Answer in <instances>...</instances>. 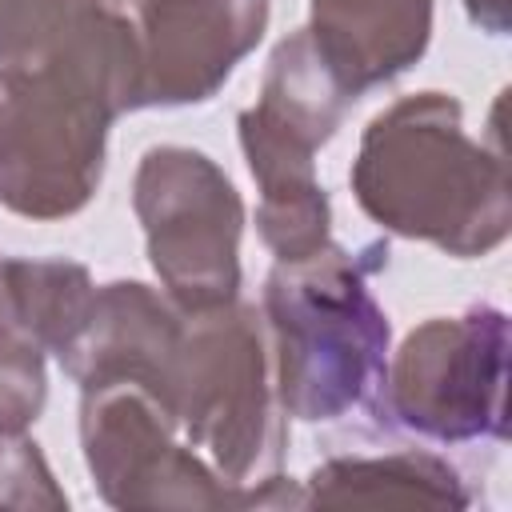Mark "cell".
<instances>
[{
	"label": "cell",
	"instance_id": "ba28073f",
	"mask_svg": "<svg viewBox=\"0 0 512 512\" xmlns=\"http://www.w3.org/2000/svg\"><path fill=\"white\" fill-rule=\"evenodd\" d=\"M428 24L432 0H312L308 36L336 76L364 92L424 52Z\"/></svg>",
	"mask_w": 512,
	"mask_h": 512
},
{
	"label": "cell",
	"instance_id": "5b68a950",
	"mask_svg": "<svg viewBox=\"0 0 512 512\" xmlns=\"http://www.w3.org/2000/svg\"><path fill=\"white\" fill-rule=\"evenodd\" d=\"M508 324L496 308L460 320H428L408 336L392 368V412L428 436L464 440L504 428Z\"/></svg>",
	"mask_w": 512,
	"mask_h": 512
},
{
	"label": "cell",
	"instance_id": "9c48e42d",
	"mask_svg": "<svg viewBox=\"0 0 512 512\" xmlns=\"http://www.w3.org/2000/svg\"><path fill=\"white\" fill-rule=\"evenodd\" d=\"M44 404L40 344L16 332H0V432H16L36 420Z\"/></svg>",
	"mask_w": 512,
	"mask_h": 512
},
{
	"label": "cell",
	"instance_id": "52a82bcc",
	"mask_svg": "<svg viewBox=\"0 0 512 512\" xmlns=\"http://www.w3.org/2000/svg\"><path fill=\"white\" fill-rule=\"evenodd\" d=\"M200 328L184 344V360L176 372V420L188 424L192 440L212 444L216 460L244 476L252 460H260L264 432V364L260 336L248 312L212 308L200 312Z\"/></svg>",
	"mask_w": 512,
	"mask_h": 512
},
{
	"label": "cell",
	"instance_id": "277c9868",
	"mask_svg": "<svg viewBox=\"0 0 512 512\" xmlns=\"http://www.w3.org/2000/svg\"><path fill=\"white\" fill-rule=\"evenodd\" d=\"M136 212L164 284L192 312L236 296L240 196L220 168L192 148H152L136 176Z\"/></svg>",
	"mask_w": 512,
	"mask_h": 512
},
{
	"label": "cell",
	"instance_id": "6da1fadb",
	"mask_svg": "<svg viewBox=\"0 0 512 512\" xmlns=\"http://www.w3.org/2000/svg\"><path fill=\"white\" fill-rule=\"evenodd\" d=\"M132 96L128 24L76 4L44 52L0 72V200L40 220L76 212L100 180L104 128Z\"/></svg>",
	"mask_w": 512,
	"mask_h": 512
},
{
	"label": "cell",
	"instance_id": "8fae6325",
	"mask_svg": "<svg viewBox=\"0 0 512 512\" xmlns=\"http://www.w3.org/2000/svg\"><path fill=\"white\" fill-rule=\"evenodd\" d=\"M92 8H100V12H108V16H116V20H128L136 8H144L148 0H88Z\"/></svg>",
	"mask_w": 512,
	"mask_h": 512
},
{
	"label": "cell",
	"instance_id": "7a4b0ae2",
	"mask_svg": "<svg viewBox=\"0 0 512 512\" xmlns=\"http://www.w3.org/2000/svg\"><path fill=\"white\" fill-rule=\"evenodd\" d=\"M352 184L368 216L456 256L488 252L508 232L504 160L464 136L456 100L440 92L404 100L368 124Z\"/></svg>",
	"mask_w": 512,
	"mask_h": 512
},
{
	"label": "cell",
	"instance_id": "3957f363",
	"mask_svg": "<svg viewBox=\"0 0 512 512\" xmlns=\"http://www.w3.org/2000/svg\"><path fill=\"white\" fill-rule=\"evenodd\" d=\"M276 348L280 396L304 420H332L384 380L388 324L364 288V264L340 248L280 260L264 292Z\"/></svg>",
	"mask_w": 512,
	"mask_h": 512
},
{
	"label": "cell",
	"instance_id": "8992f818",
	"mask_svg": "<svg viewBox=\"0 0 512 512\" xmlns=\"http://www.w3.org/2000/svg\"><path fill=\"white\" fill-rule=\"evenodd\" d=\"M268 0H148L124 24L136 48V104L208 100L260 40Z\"/></svg>",
	"mask_w": 512,
	"mask_h": 512
},
{
	"label": "cell",
	"instance_id": "30bf717a",
	"mask_svg": "<svg viewBox=\"0 0 512 512\" xmlns=\"http://www.w3.org/2000/svg\"><path fill=\"white\" fill-rule=\"evenodd\" d=\"M72 0H0V56L4 64L44 52L72 20Z\"/></svg>",
	"mask_w": 512,
	"mask_h": 512
}]
</instances>
